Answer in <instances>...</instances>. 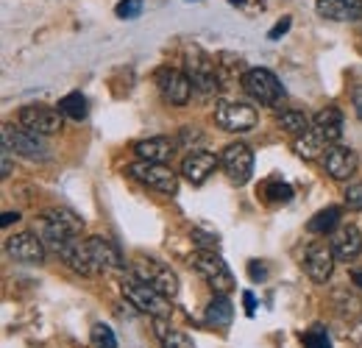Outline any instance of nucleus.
<instances>
[{
    "mask_svg": "<svg viewBox=\"0 0 362 348\" xmlns=\"http://www.w3.org/2000/svg\"><path fill=\"white\" fill-rule=\"evenodd\" d=\"M120 293H123V298L134 306L136 312L151 315L153 320H168L170 312H173V304L165 296H159L148 282H142L139 276H134L132 270H126L120 276Z\"/></svg>",
    "mask_w": 362,
    "mask_h": 348,
    "instance_id": "obj_1",
    "label": "nucleus"
},
{
    "mask_svg": "<svg viewBox=\"0 0 362 348\" xmlns=\"http://www.w3.org/2000/svg\"><path fill=\"white\" fill-rule=\"evenodd\" d=\"M134 276H139L142 282H148L159 296H165L168 301L179 296V276L173 273L170 265H165L156 257H136L134 265L129 267Z\"/></svg>",
    "mask_w": 362,
    "mask_h": 348,
    "instance_id": "obj_2",
    "label": "nucleus"
},
{
    "mask_svg": "<svg viewBox=\"0 0 362 348\" xmlns=\"http://www.w3.org/2000/svg\"><path fill=\"white\" fill-rule=\"evenodd\" d=\"M184 76L189 79L192 89L201 92L204 98L218 95V89H221V73H218L215 62L204 50H198V47H192L184 56Z\"/></svg>",
    "mask_w": 362,
    "mask_h": 348,
    "instance_id": "obj_3",
    "label": "nucleus"
},
{
    "mask_svg": "<svg viewBox=\"0 0 362 348\" xmlns=\"http://www.w3.org/2000/svg\"><path fill=\"white\" fill-rule=\"evenodd\" d=\"M243 89H245V95L251 100H257L262 106H279L284 100V95H287L284 87H281V81L273 76L271 70H265V67L245 70L243 73Z\"/></svg>",
    "mask_w": 362,
    "mask_h": 348,
    "instance_id": "obj_4",
    "label": "nucleus"
},
{
    "mask_svg": "<svg viewBox=\"0 0 362 348\" xmlns=\"http://www.w3.org/2000/svg\"><path fill=\"white\" fill-rule=\"evenodd\" d=\"M126 173L132 175L134 181L162 192V195H176L179 192V175L173 173L168 165H159V162H132L126 168Z\"/></svg>",
    "mask_w": 362,
    "mask_h": 348,
    "instance_id": "obj_5",
    "label": "nucleus"
},
{
    "mask_svg": "<svg viewBox=\"0 0 362 348\" xmlns=\"http://www.w3.org/2000/svg\"><path fill=\"white\" fill-rule=\"evenodd\" d=\"M192 267L204 276V282L212 287V293L226 296V293L234 290V276H231L226 260L221 254H215V251H198L192 257Z\"/></svg>",
    "mask_w": 362,
    "mask_h": 348,
    "instance_id": "obj_6",
    "label": "nucleus"
},
{
    "mask_svg": "<svg viewBox=\"0 0 362 348\" xmlns=\"http://www.w3.org/2000/svg\"><path fill=\"white\" fill-rule=\"evenodd\" d=\"M215 123L223 131L231 134H245L259 123V115L254 106L248 103H237V100H218L215 103Z\"/></svg>",
    "mask_w": 362,
    "mask_h": 348,
    "instance_id": "obj_7",
    "label": "nucleus"
},
{
    "mask_svg": "<svg viewBox=\"0 0 362 348\" xmlns=\"http://www.w3.org/2000/svg\"><path fill=\"white\" fill-rule=\"evenodd\" d=\"M20 126L40 137H50V134H59L64 126V115L53 106H42V103H31V106H23L20 115H17Z\"/></svg>",
    "mask_w": 362,
    "mask_h": 348,
    "instance_id": "obj_8",
    "label": "nucleus"
},
{
    "mask_svg": "<svg viewBox=\"0 0 362 348\" xmlns=\"http://www.w3.org/2000/svg\"><path fill=\"white\" fill-rule=\"evenodd\" d=\"M221 168L231 184H248V178L254 175V151L245 142H231L221 153Z\"/></svg>",
    "mask_w": 362,
    "mask_h": 348,
    "instance_id": "obj_9",
    "label": "nucleus"
},
{
    "mask_svg": "<svg viewBox=\"0 0 362 348\" xmlns=\"http://www.w3.org/2000/svg\"><path fill=\"white\" fill-rule=\"evenodd\" d=\"M153 81H156V89H159L165 103H170V106H187L189 103L192 84H189V79L181 70H176V67H159L153 73Z\"/></svg>",
    "mask_w": 362,
    "mask_h": 348,
    "instance_id": "obj_10",
    "label": "nucleus"
},
{
    "mask_svg": "<svg viewBox=\"0 0 362 348\" xmlns=\"http://www.w3.org/2000/svg\"><path fill=\"white\" fill-rule=\"evenodd\" d=\"M3 145L6 148H11L14 153H20V156H25V159H47V145L45 139L40 137V134H34V131L23 129V126H11V123H6L3 126Z\"/></svg>",
    "mask_w": 362,
    "mask_h": 348,
    "instance_id": "obj_11",
    "label": "nucleus"
},
{
    "mask_svg": "<svg viewBox=\"0 0 362 348\" xmlns=\"http://www.w3.org/2000/svg\"><path fill=\"white\" fill-rule=\"evenodd\" d=\"M87 251L95 273H109V270H126V260L120 257L117 245L106 237H87Z\"/></svg>",
    "mask_w": 362,
    "mask_h": 348,
    "instance_id": "obj_12",
    "label": "nucleus"
},
{
    "mask_svg": "<svg viewBox=\"0 0 362 348\" xmlns=\"http://www.w3.org/2000/svg\"><path fill=\"white\" fill-rule=\"evenodd\" d=\"M357 168H360V159L346 145H332L323 153V170H326V175H332L334 181H349L351 175L357 173Z\"/></svg>",
    "mask_w": 362,
    "mask_h": 348,
    "instance_id": "obj_13",
    "label": "nucleus"
},
{
    "mask_svg": "<svg viewBox=\"0 0 362 348\" xmlns=\"http://www.w3.org/2000/svg\"><path fill=\"white\" fill-rule=\"evenodd\" d=\"M334 254H332V245L326 243H313L307 245L304 251V267H307V276L315 282V284H326L332 279V270H334Z\"/></svg>",
    "mask_w": 362,
    "mask_h": 348,
    "instance_id": "obj_14",
    "label": "nucleus"
},
{
    "mask_svg": "<svg viewBox=\"0 0 362 348\" xmlns=\"http://www.w3.org/2000/svg\"><path fill=\"white\" fill-rule=\"evenodd\" d=\"M218 165H221V159H218L215 153H209V151H192V153H187L184 162H181V175H184L192 187H201L209 175L215 173Z\"/></svg>",
    "mask_w": 362,
    "mask_h": 348,
    "instance_id": "obj_15",
    "label": "nucleus"
},
{
    "mask_svg": "<svg viewBox=\"0 0 362 348\" xmlns=\"http://www.w3.org/2000/svg\"><path fill=\"white\" fill-rule=\"evenodd\" d=\"M8 254L17 262L42 265L45 262V243H42V237H37L31 231H20V234L8 237Z\"/></svg>",
    "mask_w": 362,
    "mask_h": 348,
    "instance_id": "obj_16",
    "label": "nucleus"
},
{
    "mask_svg": "<svg viewBox=\"0 0 362 348\" xmlns=\"http://www.w3.org/2000/svg\"><path fill=\"white\" fill-rule=\"evenodd\" d=\"M332 254L337 262H351L360 257L362 251V231L354 226V223H346L340 226L334 234H332Z\"/></svg>",
    "mask_w": 362,
    "mask_h": 348,
    "instance_id": "obj_17",
    "label": "nucleus"
},
{
    "mask_svg": "<svg viewBox=\"0 0 362 348\" xmlns=\"http://www.w3.org/2000/svg\"><path fill=\"white\" fill-rule=\"evenodd\" d=\"M134 153L142 162H159V165H168L176 153V142L168 139V137H151V139H142L134 145Z\"/></svg>",
    "mask_w": 362,
    "mask_h": 348,
    "instance_id": "obj_18",
    "label": "nucleus"
},
{
    "mask_svg": "<svg viewBox=\"0 0 362 348\" xmlns=\"http://www.w3.org/2000/svg\"><path fill=\"white\" fill-rule=\"evenodd\" d=\"M317 14L334 23H351L362 17V0H317Z\"/></svg>",
    "mask_w": 362,
    "mask_h": 348,
    "instance_id": "obj_19",
    "label": "nucleus"
},
{
    "mask_svg": "<svg viewBox=\"0 0 362 348\" xmlns=\"http://www.w3.org/2000/svg\"><path fill=\"white\" fill-rule=\"evenodd\" d=\"M313 129H315L329 145H337V139L343 137V115H340L334 106H326V109H320L315 115Z\"/></svg>",
    "mask_w": 362,
    "mask_h": 348,
    "instance_id": "obj_20",
    "label": "nucleus"
},
{
    "mask_svg": "<svg viewBox=\"0 0 362 348\" xmlns=\"http://www.w3.org/2000/svg\"><path fill=\"white\" fill-rule=\"evenodd\" d=\"M206 323L209 326H218V329H228L231 326V318H234V306L228 301L226 296H221V293H215L212 296V301L206 304Z\"/></svg>",
    "mask_w": 362,
    "mask_h": 348,
    "instance_id": "obj_21",
    "label": "nucleus"
},
{
    "mask_svg": "<svg viewBox=\"0 0 362 348\" xmlns=\"http://www.w3.org/2000/svg\"><path fill=\"white\" fill-rule=\"evenodd\" d=\"M293 148H296V153H298V156H304V159H317V156H320V153H326L332 145H329V142H326L315 129H310L307 134L296 137Z\"/></svg>",
    "mask_w": 362,
    "mask_h": 348,
    "instance_id": "obj_22",
    "label": "nucleus"
},
{
    "mask_svg": "<svg viewBox=\"0 0 362 348\" xmlns=\"http://www.w3.org/2000/svg\"><path fill=\"white\" fill-rule=\"evenodd\" d=\"M340 218H343V209L340 207H326V209L317 212L315 218H310L307 231L310 234H334L340 228Z\"/></svg>",
    "mask_w": 362,
    "mask_h": 348,
    "instance_id": "obj_23",
    "label": "nucleus"
},
{
    "mask_svg": "<svg viewBox=\"0 0 362 348\" xmlns=\"http://www.w3.org/2000/svg\"><path fill=\"white\" fill-rule=\"evenodd\" d=\"M153 332H156L162 348H195L192 337L179 332V329H173L168 320H153Z\"/></svg>",
    "mask_w": 362,
    "mask_h": 348,
    "instance_id": "obj_24",
    "label": "nucleus"
},
{
    "mask_svg": "<svg viewBox=\"0 0 362 348\" xmlns=\"http://www.w3.org/2000/svg\"><path fill=\"white\" fill-rule=\"evenodd\" d=\"M56 109L64 115V117H70V120H76V123H81L84 117H87V112H90V106H87V98L81 95V92H67L59 103H56Z\"/></svg>",
    "mask_w": 362,
    "mask_h": 348,
    "instance_id": "obj_25",
    "label": "nucleus"
},
{
    "mask_svg": "<svg viewBox=\"0 0 362 348\" xmlns=\"http://www.w3.org/2000/svg\"><path fill=\"white\" fill-rule=\"evenodd\" d=\"M42 220L47 223H53V226H59V228H64V231H70V234H81L84 231V220L78 218V215H73L70 209H47Z\"/></svg>",
    "mask_w": 362,
    "mask_h": 348,
    "instance_id": "obj_26",
    "label": "nucleus"
},
{
    "mask_svg": "<svg viewBox=\"0 0 362 348\" xmlns=\"http://www.w3.org/2000/svg\"><path fill=\"white\" fill-rule=\"evenodd\" d=\"M279 129L287 131V134H293V137H301V134H307V131L313 129V120H310L304 112L287 109V112L279 115Z\"/></svg>",
    "mask_w": 362,
    "mask_h": 348,
    "instance_id": "obj_27",
    "label": "nucleus"
},
{
    "mask_svg": "<svg viewBox=\"0 0 362 348\" xmlns=\"http://www.w3.org/2000/svg\"><path fill=\"white\" fill-rule=\"evenodd\" d=\"M262 195H265V201H271V204H287V201L293 198V187H290L287 181H281V178H268V181L262 184Z\"/></svg>",
    "mask_w": 362,
    "mask_h": 348,
    "instance_id": "obj_28",
    "label": "nucleus"
},
{
    "mask_svg": "<svg viewBox=\"0 0 362 348\" xmlns=\"http://www.w3.org/2000/svg\"><path fill=\"white\" fill-rule=\"evenodd\" d=\"M90 340L95 348H117V337H115L112 326H106V323H95L92 326Z\"/></svg>",
    "mask_w": 362,
    "mask_h": 348,
    "instance_id": "obj_29",
    "label": "nucleus"
},
{
    "mask_svg": "<svg viewBox=\"0 0 362 348\" xmlns=\"http://www.w3.org/2000/svg\"><path fill=\"white\" fill-rule=\"evenodd\" d=\"M301 343L304 348H332V340L320 323H315L310 332H301Z\"/></svg>",
    "mask_w": 362,
    "mask_h": 348,
    "instance_id": "obj_30",
    "label": "nucleus"
},
{
    "mask_svg": "<svg viewBox=\"0 0 362 348\" xmlns=\"http://www.w3.org/2000/svg\"><path fill=\"white\" fill-rule=\"evenodd\" d=\"M189 237L198 245V251H218V245H221L218 234H209V231H192Z\"/></svg>",
    "mask_w": 362,
    "mask_h": 348,
    "instance_id": "obj_31",
    "label": "nucleus"
},
{
    "mask_svg": "<svg viewBox=\"0 0 362 348\" xmlns=\"http://www.w3.org/2000/svg\"><path fill=\"white\" fill-rule=\"evenodd\" d=\"M115 11L120 20H136L142 14V0H120Z\"/></svg>",
    "mask_w": 362,
    "mask_h": 348,
    "instance_id": "obj_32",
    "label": "nucleus"
},
{
    "mask_svg": "<svg viewBox=\"0 0 362 348\" xmlns=\"http://www.w3.org/2000/svg\"><path fill=\"white\" fill-rule=\"evenodd\" d=\"M346 207L354 212H362V181H354L346 187Z\"/></svg>",
    "mask_w": 362,
    "mask_h": 348,
    "instance_id": "obj_33",
    "label": "nucleus"
},
{
    "mask_svg": "<svg viewBox=\"0 0 362 348\" xmlns=\"http://www.w3.org/2000/svg\"><path fill=\"white\" fill-rule=\"evenodd\" d=\"M248 273H251V279H254V282H262V279H265V276H268V267H265V265H262V262H251V265H248Z\"/></svg>",
    "mask_w": 362,
    "mask_h": 348,
    "instance_id": "obj_34",
    "label": "nucleus"
},
{
    "mask_svg": "<svg viewBox=\"0 0 362 348\" xmlns=\"http://www.w3.org/2000/svg\"><path fill=\"white\" fill-rule=\"evenodd\" d=\"M8 173H11V148H6V145H3V165H0V175L6 178Z\"/></svg>",
    "mask_w": 362,
    "mask_h": 348,
    "instance_id": "obj_35",
    "label": "nucleus"
},
{
    "mask_svg": "<svg viewBox=\"0 0 362 348\" xmlns=\"http://www.w3.org/2000/svg\"><path fill=\"white\" fill-rule=\"evenodd\" d=\"M243 301H245V315L254 318V312H257V298H254V293H243Z\"/></svg>",
    "mask_w": 362,
    "mask_h": 348,
    "instance_id": "obj_36",
    "label": "nucleus"
},
{
    "mask_svg": "<svg viewBox=\"0 0 362 348\" xmlns=\"http://www.w3.org/2000/svg\"><path fill=\"white\" fill-rule=\"evenodd\" d=\"M287 28H290V20H281V23H276V25L271 28V40H279V37H281Z\"/></svg>",
    "mask_w": 362,
    "mask_h": 348,
    "instance_id": "obj_37",
    "label": "nucleus"
},
{
    "mask_svg": "<svg viewBox=\"0 0 362 348\" xmlns=\"http://www.w3.org/2000/svg\"><path fill=\"white\" fill-rule=\"evenodd\" d=\"M17 220H20V212H3V220H0V223H3V228H6V226H11V223H17Z\"/></svg>",
    "mask_w": 362,
    "mask_h": 348,
    "instance_id": "obj_38",
    "label": "nucleus"
},
{
    "mask_svg": "<svg viewBox=\"0 0 362 348\" xmlns=\"http://www.w3.org/2000/svg\"><path fill=\"white\" fill-rule=\"evenodd\" d=\"M354 112H357V117L362 120V89L354 92Z\"/></svg>",
    "mask_w": 362,
    "mask_h": 348,
    "instance_id": "obj_39",
    "label": "nucleus"
},
{
    "mask_svg": "<svg viewBox=\"0 0 362 348\" xmlns=\"http://www.w3.org/2000/svg\"><path fill=\"white\" fill-rule=\"evenodd\" d=\"M351 279L357 282V287H362V273H351Z\"/></svg>",
    "mask_w": 362,
    "mask_h": 348,
    "instance_id": "obj_40",
    "label": "nucleus"
}]
</instances>
